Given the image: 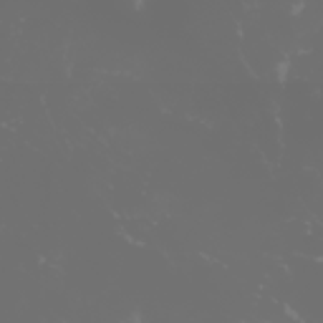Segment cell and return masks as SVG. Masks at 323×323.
<instances>
[{"label":"cell","mask_w":323,"mask_h":323,"mask_svg":"<svg viewBox=\"0 0 323 323\" xmlns=\"http://www.w3.org/2000/svg\"><path fill=\"white\" fill-rule=\"evenodd\" d=\"M288 68H290V61H283V63H278V81H288Z\"/></svg>","instance_id":"obj_1"}]
</instances>
